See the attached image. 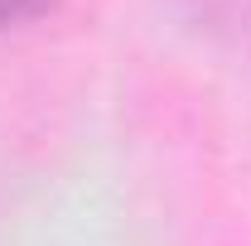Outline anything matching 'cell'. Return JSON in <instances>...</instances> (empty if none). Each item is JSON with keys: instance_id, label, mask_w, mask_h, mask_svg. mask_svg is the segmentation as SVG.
I'll list each match as a JSON object with an SVG mask.
<instances>
[{"instance_id": "1", "label": "cell", "mask_w": 251, "mask_h": 246, "mask_svg": "<svg viewBox=\"0 0 251 246\" xmlns=\"http://www.w3.org/2000/svg\"><path fill=\"white\" fill-rule=\"evenodd\" d=\"M58 0H0V29H10V25H29L39 15H49Z\"/></svg>"}]
</instances>
